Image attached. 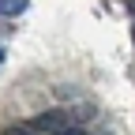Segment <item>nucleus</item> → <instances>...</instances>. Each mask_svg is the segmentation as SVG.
Instances as JSON below:
<instances>
[{
    "mask_svg": "<svg viewBox=\"0 0 135 135\" xmlns=\"http://www.w3.org/2000/svg\"><path fill=\"white\" fill-rule=\"evenodd\" d=\"M38 135H79V131H71L68 128V116L64 113H41V116H34V124H30Z\"/></svg>",
    "mask_w": 135,
    "mask_h": 135,
    "instance_id": "1",
    "label": "nucleus"
},
{
    "mask_svg": "<svg viewBox=\"0 0 135 135\" xmlns=\"http://www.w3.org/2000/svg\"><path fill=\"white\" fill-rule=\"evenodd\" d=\"M0 56H4V49H0Z\"/></svg>",
    "mask_w": 135,
    "mask_h": 135,
    "instance_id": "4",
    "label": "nucleus"
},
{
    "mask_svg": "<svg viewBox=\"0 0 135 135\" xmlns=\"http://www.w3.org/2000/svg\"><path fill=\"white\" fill-rule=\"evenodd\" d=\"M30 0H0V15H23Z\"/></svg>",
    "mask_w": 135,
    "mask_h": 135,
    "instance_id": "2",
    "label": "nucleus"
},
{
    "mask_svg": "<svg viewBox=\"0 0 135 135\" xmlns=\"http://www.w3.org/2000/svg\"><path fill=\"white\" fill-rule=\"evenodd\" d=\"M8 135H38V131L26 128V124H19V128H8Z\"/></svg>",
    "mask_w": 135,
    "mask_h": 135,
    "instance_id": "3",
    "label": "nucleus"
}]
</instances>
